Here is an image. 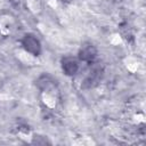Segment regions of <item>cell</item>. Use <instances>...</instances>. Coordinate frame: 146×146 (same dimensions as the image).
<instances>
[{
  "mask_svg": "<svg viewBox=\"0 0 146 146\" xmlns=\"http://www.w3.org/2000/svg\"><path fill=\"white\" fill-rule=\"evenodd\" d=\"M103 76V68L100 66L97 65H92V67L89 70L88 74L86 75V78L82 81V88L84 89H90L94 88L95 86H97Z\"/></svg>",
  "mask_w": 146,
  "mask_h": 146,
  "instance_id": "277c9868",
  "label": "cell"
},
{
  "mask_svg": "<svg viewBox=\"0 0 146 146\" xmlns=\"http://www.w3.org/2000/svg\"><path fill=\"white\" fill-rule=\"evenodd\" d=\"M21 47L25 51V54L38 57L42 52V43L36 34L34 33H25L21 39Z\"/></svg>",
  "mask_w": 146,
  "mask_h": 146,
  "instance_id": "6da1fadb",
  "label": "cell"
},
{
  "mask_svg": "<svg viewBox=\"0 0 146 146\" xmlns=\"http://www.w3.org/2000/svg\"><path fill=\"white\" fill-rule=\"evenodd\" d=\"M15 30V21L10 16H2L0 18V32L5 35L10 34Z\"/></svg>",
  "mask_w": 146,
  "mask_h": 146,
  "instance_id": "8992f818",
  "label": "cell"
},
{
  "mask_svg": "<svg viewBox=\"0 0 146 146\" xmlns=\"http://www.w3.org/2000/svg\"><path fill=\"white\" fill-rule=\"evenodd\" d=\"M81 62L74 56H64L60 59V68L66 76H75L80 71Z\"/></svg>",
  "mask_w": 146,
  "mask_h": 146,
  "instance_id": "3957f363",
  "label": "cell"
},
{
  "mask_svg": "<svg viewBox=\"0 0 146 146\" xmlns=\"http://www.w3.org/2000/svg\"><path fill=\"white\" fill-rule=\"evenodd\" d=\"M56 86H57L56 79L48 73H43L36 79V87L41 92L56 90Z\"/></svg>",
  "mask_w": 146,
  "mask_h": 146,
  "instance_id": "5b68a950",
  "label": "cell"
},
{
  "mask_svg": "<svg viewBox=\"0 0 146 146\" xmlns=\"http://www.w3.org/2000/svg\"><path fill=\"white\" fill-rule=\"evenodd\" d=\"M98 56V50H97V47L90 42V41H86L83 42L79 50H78V59L81 62V63H87V64H92L96 58Z\"/></svg>",
  "mask_w": 146,
  "mask_h": 146,
  "instance_id": "7a4b0ae2",
  "label": "cell"
}]
</instances>
